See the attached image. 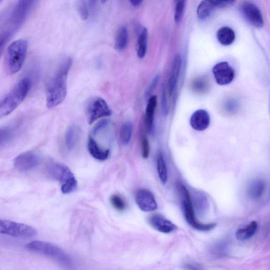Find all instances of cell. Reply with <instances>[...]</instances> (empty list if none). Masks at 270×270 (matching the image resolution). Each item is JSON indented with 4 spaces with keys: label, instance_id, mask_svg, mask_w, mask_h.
<instances>
[{
    "label": "cell",
    "instance_id": "cell-30",
    "mask_svg": "<svg viewBox=\"0 0 270 270\" xmlns=\"http://www.w3.org/2000/svg\"><path fill=\"white\" fill-rule=\"evenodd\" d=\"M112 206L118 211H123L127 208V204L122 198L117 194L111 196L110 199Z\"/></svg>",
    "mask_w": 270,
    "mask_h": 270
},
{
    "label": "cell",
    "instance_id": "cell-25",
    "mask_svg": "<svg viewBox=\"0 0 270 270\" xmlns=\"http://www.w3.org/2000/svg\"><path fill=\"white\" fill-rule=\"evenodd\" d=\"M15 135V130L12 128H0V149L8 146L13 140Z\"/></svg>",
    "mask_w": 270,
    "mask_h": 270
},
{
    "label": "cell",
    "instance_id": "cell-16",
    "mask_svg": "<svg viewBox=\"0 0 270 270\" xmlns=\"http://www.w3.org/2000/svg\"><path fill=\"white\" fill-rule=\"evenodd\" d=\"M182 60L181 56L177 55L174 59L169 80V92L170 96L174 92L181 71Z\"/></svg>",
    "mask_w": 270,
    "mask_h": 270
},
{
    "label": "cell",
    "instance_id": "cell-26",
    "mask_svg": "<svg viewBox=\"0 0 270 270\" xmlns=\"http://www.w3.org/2000/svg\"><path fill=\"white\" fill-rule=\"evenodd\" d=\"M157 169L160 181L165 184L168 180V170L164 157L159 154L157 160Z\"/></svg>",
    "mask_w": 270,
    "mask_h": 270
},
{
    "label": "cell",
    "instance_id": "cell-35",
    "mask_svg": "<svg viewBox=\"0 0 270 270\" xmlns=\"http://www.w3.org/2000/svg\"><path fill=\"white\" fill-rule=\"evenodd\" d=\"M159 76L158 75L155 76V77L154 78L146 92V98L149 97L151 95V94L153 92L154 90L156 88L157 84L159 81Z\"/></svg>",
    "mask_w": 270,
    "mask_h": 270
},
{
    "label": "cell",
    "instance_id": "cell-2",
    "mask_svg": "<svg viewBox=\"0 0 270 270\" xmlns=\"http://www.w3.org/2000/svg\"><path fill=\"white\" fill-rule=\"evenodd\" d=\"M35 3L34 1H19L13 8L4 29L0 32V58L8 43L26 22Z\"/></svg>",
    "mask_w": 270,
    "mask_h": 270
},
{
    "label": "cell",
    "instance_id": "cell-32",
    "mask_svg": "<svg viewBox=\"0 0 270 270\" xmlns=\"http://www.w3.org/2000/svg\"><path fill=\"white\" fill-rule=\"evenodd\" d=\"M141 146L142 157L147 159L150 156V148L149 141L146 135H143L142 136Z\"/></svg>",
    "mask_w": 270,
    "mask_h": 270
},
{
    "label": "cell",
    "instance_id": "cell-23",
    "mask_svg": "<svg viewBox=\"0 0 270 270\" xmlns=\"http://www.w3.org/2000/svg\"><path fill=\"white\" fill-rule=\"evenodd\" d=\"M129 32L127 27H121L118 30L115 41V47L118 51H122L129 43Z\"/></svg>",
    "mask_w": 270,
    "mask_h": 270
},
{
    "label": "cell",
    "instance_id": "cell-24",
    "mask_svg": "<svg viewBox=\"0 0 270 270\" xmlns=\"http://www.w3.org/2000/svg\"><path fill=\"white\" fill-rule=\"evenodd\" d=\"M258 229L256 221L251 222L246 227L239 229L236 233L237 239L241 241L247 240L253 237Z\"/></svg>",
    "mask_w": 270,
    "mask_h": 270
},
{
    "label": "cell",
    "instance_id": "cell-3",
    "mask_svg": "<svg viewBox=\"0 0 270 270\" xmlns=\"http://www.w3.org/2000/svg\"><path fill=\"white\" fill-rule=\"evenodd\" d=\"M31 86L32 81L30 78H24L0 101V119L9 115L17 109L26 99Z\"/></svg>",
    "mask_w": 270,
    "mask_h": 270
},
{
    "label": "cell",
    "instance_id": "cell-15",
    "mask_svg": "<svg viewBox=\"0 0 270 270\" xmlns=\"http://www.w3.org/2000/svg\"><path fill=\"white\" fill-rule=\"evenodd\" d=\"M190 122L193 129L197 131H203L210 126V117L206 111L197 110L191 116Z\"/></svg>",
    "mask_w": 270,
    "mask_h": 270
},
{
    "label": "cell",
    "instance_id": "cell-14",
    "mask_svg": "<svg viewBox=\"0 0 270 270\" xmlns=\"http://www.w3.org/2000/svg\"><path fill=\"white\" fill-rule=\"evenodd\" d=\"M149 223L154 229L161 233L168 234L177 229L173 222L160 214L152 215L149 219Z\"/></svg>",
    "mask_w": 270,
    "mask_h": 270
},
{
    "label": "cell",
    "instance_id": "cell-9",
    "mask_svg": "<svg viewBox=\"0 0 270 270\" xmlns=\"http://www.w3.org/2000/svg\"><path fill=\"white\" fill-rule=\"evenodd\" d=\"M86 114L89 124H91L98 119L110 116L112 111L106 101L101 97L90 98L86 105Z\"/></svg>",
    "mask_w": 270,
    "mask_h": 270
},
{
    "label": "cell",
    "instance_id": "cell-17",
    "mask_svg": "<svg viewBox=\"0 0 270 270\" xmlns=\"http://www.w3.org/2000/svg\"><path fill=\"white\" fill-rule=\"evenodd\" d=\"M157 103L156 96H151L149 100L145 116V123L148 131L152 132L153 129L154 119Z\"/></svg>",
    "mask_w": 270,
    "mask_h": 270
},
{
    "label": "cell",
    "instance_id": "cell-38",
    "mask_svg": "<svg viewBox=\"0 0 270 270\" xmlns=\"http://www.w3.org/2000/svg\"><path fill=\"white\" fill-rule=\"evenodd\" d=\"M130 3L133 6L137 7L141 5L142 2L138 1V0H132V1H130Z\"/></svg>",
    "mask_w": 270,
    "mask_h": 270
},
{
    "label": "cell",
    "instance_id": "cell-20",
    "mask_svg": "<svg viewBox=\"0 0 270 270\" xmlns=\"http://www.w3.org/2000/svg\"><path fill=\"white\" fill-rule=\"evenodd\" d=\"M149 34L146 28H141L138 33L137 54L139 58L146 57L148 50Z\"/></svg>",
    "mask_w": 270,
    "mask_h": 270
},
{
    "label": "cell",
    "instance_id": "cell-11",
    "mask_svg": "<svg viewBox=\"0 0 270 270\" xmlns=\"http://www.w3.org/2000/svg\"><path fill=\"white\" fill-rule=\"evenodd\" d=\"M212 72L216 81L221 86L231 84L235 77V70L226 62H221L215 65Z\"/></svg>",
    "mask_w": 270,
    "mask_h": 270
},
{
    "label": "cell",
    "instance_id": "cell-34",
    "mask_svg": "<svg viewBox=\"0 0 270 270\" xmlns=\"http://www.w3.org/2000/svg\"><path fill=\"white\" fill-rule=\"evenodd\" d=\"M161 110L165 115L168 114L169 111V106L167 98L166 89L164 87L163 88V92H162Z\"/></svg>",
    "mask_w": 270,
    "mask_h": 270
},
{
    "label": "cell",
    "instance_id": "cell-33",
    "mask_svg": "<svg viewBox=\"0 0 270 270\" xmlns=\"http://www.w3.org/2000/svg\"><path fill=\"white\" fill-rule=\"evenodd\" d=\"M110 124V120L103 119L97 122L94 127L93 133L94 135H96L100 131L106 128Z\"/></svg>",
    "mask_w": 270,
    "mask_h": 270
},
{
    "label": "cell",
    "instance_id": "cell-10",
    "mask_svg": "<svg viewBox=\"0 0 270 270\" xmlns=\"http://www.w3.org/2000/svg\"><path fill=\"white\" fill-rule=\"evenodd\" d=\"M240 10L245 19L255 27L261 28L264 21L260 10L255 4L250 2H243L240 6Z\"/></svg>",
    "mask_w": 270,
    "mask_h": 270
},
{
    "label": "cell",
    "instance_id": "cell-1",
    "mask_svg": "<svg viewBox=\"0 0 270 270\" xmlns=\"http://www.w3.org/2000/svg\"><path fill=\"white\" fill-rule=\"evenodd\" d=\"M73 59L69 57L59 66L49 80L46 89V104L49 109H54L65 99L67 93V80Z\"/></svg>",
    "mask_w": 270,
    "mask_h": 270
},
{
    "label": "cell",
    "instance_id": "cell-22",
    "mask_svg": "<svg viewBox=\"0 0 270 270\" xmlns=\"http://www.w3.org/2000/svg\"><path fill=\"white\" fill-rule=\"evenodd\" d=\"M217 37L221 45L227 46L232 45L235 41L236 34L231 28L224 27L218 31Z\"/></svg>",
    "mask_w": 270,
    "mask_h": 270
},
{
    "label": "cell",
    "instance_id": "cell-6",
    "mask_svg": "<svg viewBox=\"0 0 270 270\" xmlns=\"http://www.w3.org/2000/svg\"><path fill=\"white\" fill-rule=\"evenodd\" d=\"M179 193L182 197V205L185 218L187 222L194 229L200 231H209L214 229L217 224L203 223L197 220L191 196L188 190L183 185L179 187Z\"/></svg>",
    "mask_w": 270,
    "mask_h": 270
},
{
    "label": "cell",
    "instance_id": "cell-7",
    "mask_svg": "<svg viewBox=\"0 0 270 270\" xmlns=\"http://www.w3.org/2000/svg\"><path fill=\"white\" fill-rule=\"evenodd\" d=\"M50 174L61 184V190L63 194L73 192L77 187V181L68 167L60 164H53L49 166Z\"/></svg>",
    "mask_w": 270,
    "mask_h": 270
},
{
    "label": "cell",
    "instance_id": "cell-19",
    "mask_svg": "<svg viewBox=\"0 0 270 270\" xmlns=\"http://www.w3.org/2000/svg\"><path fill=\"white\" fill-rule=\"evenodd\" d=\"M265 190V183L263 180L257 179L252 182L247 189V195L252 200L261 199Z\"/></svg>",
    "mask_w": 270,
    "mask_h": 270
},
{
    "label": "cell",
    "instance_id": "cell-39",
    "mask_svg": "<svg viewBox=\"0 0 270 270\" xmlns=\"http://www.w3.org/2000/svg\"><path fill=\"white\" fill-rule=\"evenodd\" d=\"M1 3H2V1H0V4H1Z\"/></svg>",
    "mask_w": 270,
    "mask_h": 270
},
{
    "label": "cell",
    "instance_id": "cell-31",
    "mask_svg": "<svg viewBox=\"0 0 270 270\" xmlns=\"http://www.w3.org/2000/svg\"><path fill=\"white\" fill-rule=\"evenodd\" d=\"M185 6V1H179L177 3L175 12V21L176 23H179L182 19Z\"/></svg>",
    "mask_w": 270,
    "mask_h": 270
},
{
    "label": "cell",
    "instance_id": "cell-13",
    "mask_svg": "<svg viewBox=\"0 0 270 270\" xmlns=\"http://www.w3.org/2000/svg\"><path fill=\"white\" fill-rule=\"evenodd\" d=\"M135 201L139 208L143 212H153L158 207L154 195L148 190H139L136 194Z\"/></svg>",
    "mask_w": 270,
    "mask_h": 270
},
{
    "label": "cell",
    "instance_id": "cell-36",
    "mask_svg": "<svg viewBox=\"0 0 270 270\" xmlns=\"http://www.w3.org/2000/svg\"><path fill=\"white\" fill-rule=\"evenodd\" d=\"M216 8H224L232 6L235 3L234 1H213Z\"/></svg>",
    "mask_w": 270,
    "mask_h": 270
},
{
    "label": "cell",
    "instance_id": "cell-27",
    "mask_svg": "<svg viewBox=\"0 0 270 270\" xmlns=\"http://www.w3.org/2000/svg\"><path fill=\"white\" fill-rule=\"evenodd\" d=\"M216 9L213 1H203L197 8V14L201 20H205Z\"/></svg>",
    "mask_w": 270,
    "mask_h": 270
},
{
    "label": "cell",
    "instance_id": "cell-37",
    "mask_svg": "<svg viewBox=\"0 0 270 270\" xmlns=\"http://www.w3.org/2000/svg\"><path fill=\"white\" fill-rule=\"evenodd\" d=\"M185 270H203V267L196 262H188L184 266Z\"/></svg>",
    "mask_w": 270,
    "mask_h": 270
},
{
    "label": "cell",
    "instance_id": "cell-4",
    "mask_svg": "<svg viewBox=\"0 0 270 270\" xmlns=\"http://www.w3.org/2000/svg\"><path fill=\"white\" fill-rule=\"evenodd\" d=\"M29 44L25 39L16 40L7 48L5 67L9 75H14L21 70L25 62Z\"/></svg>",
    "mask_w": 270,
    "mask_h": 270
},
{
    "label": "cell",
    "instance_id": "cell-5",
    "mask_svg": "<svg viewBox=\"0 0 270 270\" xmlns=\"http://www.w3.org/2000/svg\"><path fill=\"white\" fill-rule=\"evenodd\" d=\"M26 248L56 261L65 267H70L71 261L65 252L55 245L42 241H34L27 243Z\"/></svg>",
    "mask_w": 270,
    "mask_h": 270
},
{
    "label": "cell",
    "instance_id": "cell-18",
    "mask_svg": "<svg viewBox=\"0 0 270 270\" xmlns=\"http://www.w3.org/2000/svg\"><path fill=\"white\" fill-rule=\"evenodd\" d=\"M89 152L95 159L99 160H105L110 155L109 150L101 149L97 142L92 137H90L88 143Z\"/></svg>",
    "mask_w": 270,
    "mask_h": 270
},
{
    "label": "cell",
    "instance_id": "cell-8",
    "mask_svg": "<svg viewBox=\"0 0 270 270\" xmlns=\"http://www.w3.org/2000/svg\"><path fill=\"white\" fill-rule=\"evenodd\" d=\"M0 235L16 238H32L37 231L28 225L12 221L0 220Z\"/></svg>",
    "mask_w": 270,
    "mask_h": 270
},
{
    "label": "cell",
    "instance_id": "cell-12",
    "mask_svg": "<svg viewBox=\"0 0 270 270\" xmlns=\"http://www.w3.org/2000/svg\"><path fill=\"white\" fill-rule=\"evenodd\" d=\"M39 159L32 152H26L17 156L13 160L15 168L22 172L29 171L38 167Z\"/></svg>",
    "mask_w": 270,
    "mask_h": 270
},
{
    "label": "cell",
    "instance_id": "cell-28",
    "mask_svg": "<svg viewBox=\"0 0 270 270\" xmlns=\"http://www.w3.org/2000/svg\"><path fill=\"white\" fill-rule=\"evenodd\" d=\"M133 134V124L131 122H124L120 131V139L123 146L129 145Z\"/></svg>",
    "mask_w": 270,
    "mask_h": 270
},
{
    "label": "cell",
    "instance_id": "cell-21",
    "mask_svg": "<svg viewBox=\"0 0 270 270\" xmlns=\"http://www.w3.org/2000/svg\"><path fill=\"white\" fill-rule=\"evenodd\" d=\"M79 135V129L76 126H71L68 129L65 135V143L68 150H73L76 147Z\"/></svg>",
    "mask_w": 270,
    "mask_h": 270
},
{
    "label": "cell",
    "instance_id": "cell-29",
    "mask_svg": "<svg viewBox=\"0 0 270 270\" xmlns=\"http://www.w3.org/2000/svg\"><path fill=\"white\" fill-rule=\"evenodd\" d=\"M89 3L86 1H78L77 4V9L81 19L86 20L89 15Z\"/></svg>",
    "mask_w": 270,
    "mask_h": 270
}]
</instances>
